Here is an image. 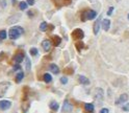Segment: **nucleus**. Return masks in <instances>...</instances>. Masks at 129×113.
<instances>
[{
	"label": "nucleus",
	"mask_w": 129,
	"mask_h": 113,
	"mask_svg": "<svg viewBox=\"0 0 129 113\" xmlns=\"http://www.w3.org/2000/svg\"><path fill=\"white\" fill-rule=\"evenodd\" d=\"M23 78H24V73H23L22 71H20V72H18V74H17V76H16V82L20 83Z\"/></svg>",
	"instance_id": "18"
},
{
	"label": "nucleus",
	"mask_w": 129,
	"mask_h": 113,
	"mask_svg": "<svg viewBox=\"0 0 129 113\" xmlns=\"http://www.w3.org/2000/svg\"><path fill=\"white\" fill-rule=\"evenodd\" d=\"M42 47L45 51H49L51 48V42L49 40H44L42 42Z\"/></svg>",
	"instance_id": "9"
},
{
	"label": "nucleus",
	"mask_w": 129,
	"mask_h": 113,
	"mask_svg": "<svg viewBox=\"0 0 129 113\" xmlns=\"http://www.w3.org/2000/svg\"><path fill=\"white\" fill-rule=\"evenodd\" d=\"M54 1L57 5H64V0H54Z\"/></svg>",
	"instance_id": "26"
},
{
	"label": "nucleus",
	"mask_w": 129,
	"mask_h": 113,
	"mask_svg": "<svg viewBox=\"0 0 129 113\" xmlns=\"http://www.w3.org/2000/svg\"><path fill=\"white\" fill-rule=\"evenodd\" d=\"M47 27H48V24H47L46 22H42V23H41L40 29H41L42 32H46V31H47Z\"/></svg>",
	"instance_id": "20"
},
{
	"label": "nucleus",
	"mask_w": 129,
	"mask_h": 113,
	"mask_svg": "<svg viewBox=\"0 0 129 113\" xmlns=\"http://www.w3.org/2000/svg\"><path fill=\"white\" fill-rule=\"evenodd\" d=\"M52 42H53L54 46H58L62 42V39L58 37V36H53V37H52Z\"/></svg>",
	"instance_id": "15"
},
{
	"label": "nucleus",
	"mask_w": 129,
	"mask_h": 113,
	"mask_svg": "<svg viewBox=\"0 0 129 113\" xmlns=\"http://www.w3.org/2000/svg\"><path fill=\"white\" fill-rule=\"evenodd\" d=\"M113 11H114V8H109V10H108V13H107V15H111L113 14Z\"/></svg>",
	"instance_id": "31"
},
{
	"label": "nucleus",
	"mask_w": 129,
	"mask_h": 113,
	"mask_svg": "<svg viewBox=\"0 0 129 113\" xmlns=\"http://www.w3.org/2000/svg\"><path fill=\"white\" fill-rule=\"evenodd\" d=\"M83 37H84V34H83V32L81 31L80 28L74 29L73 33H72V38L74 40H80V39H82Z\"/></svg>",
	"instance_id": "4"
},
{
	"label": "nucleus",
	"mask_w": 129,
	"mask_h": 113,
	"mask_svg": "<svg viewBox=\"0 0 129 113\" xmlns=\"http://www.w3.org/2000/svg\"><path fill=\"white\" fill-rule=\"evenodd\" d=\"M64 71H66L67 73H69V74H70V73H72V72H73V69H71V68H66V69H64Z\"/></svg>",
	"instance_id": "28"
},
{
	"label": "nucleus",
	"mask_w": 129,
	"mask_h": 113,
	"mask_svg": "<svg viewBox=\"0 0 129 113\" xmlns=\"http://www.w3.org/2000/svg\"><path fill=\"white\" fill-rule=\"evenodd\" d=\"M11 103L9 100H0V109L1 110H7L10 108Z\"/></svg>",
	"instance_id": "6"
},
{
	"label": "nucleus",
	"mask_w": 129,
	"mask_h": 113,
	"mask_svg": "<svg viewBox=\"0 0 129 113\" xmlns=\"http://www.w3.org/2000/svg\"><path fill=\"white\" fill-rule=\"evenodd\" d=\"M128 99V95H127V94H122V95L119 97V99L118 100H117V102H116V104L117 105H120V104H123V103H125L126 102V100Z\"/></svg>",
	"instance_id": "12"
},
{
	"label": "nucleus",
	"mask_w": 129,
	"mask_h": 113,
	"mask_svg": "<svg viewBox=\"0 0 129 113\" xmlns=\"http://www.w3.org/2000/svg\"><path fill=\"white\" fill-rule=\"evenodd\" d=\"M100 25H101V18H99V19L94 23V34L95 35H98L99 33V29H100Z\"/></svg>",
	"instance_id": "8"
},
{
	"label": "nucleus",
	"mask_w": 129,
	"mask_h": 113,
	"mask_svg": "<svg viewBox=\"0 0 129 113\" xmlns=\"http://www.w3.org/2000/svg\"><path fill=\"white\" fill-rule=\"evenodd\" d=\"M73 110V106L70 104V102L68 99H66L64 102V106H63V112L64 113H69V112H71Z\"/></svg>",
	"instance_id": "5"
},
{
	"label": "nucleus",
	"mask_w": 129,
	"mask_h": 113,
	"mask_svg": "<svg viewBox=\"0 0 129 113\" xmlns=\"http://www.w3.org/2000/svg\"><path fill=\"white\" fill-rule=\"evenodd\" d=\"M128 20H129V14H128Z\"/></svg>",
	"instance_id": "34"
},
{
	"label": "nucleus",
	"mask_w": 129,
	"mask_h": 113,
	"mask_svg": "<svg viewBox=\"0 0 129 113\" xmlns=\"http://www.w3.org/2000/svg\"><path fill=\"white\" fill-rule=\"evenodd\" d=\"M100 113H109V111H108V109L104 108V109H102V110L100 111Z\"/></svg>",
	"instance_id": "29"
},
{
	"label": "nucleus",
	"mask_w": 129,
	"mask_h": 113,
	"mask_svg": "<svg viewBox=\"0 0 129 113\" xmlns=\"http://www.w3.org/2000/svg\"><path fill=\"white\" fill-rule=\"evenodd\" d=\"M58 108H60V106H58V104L55 102V100H52V102L50 103V109H51V110L57 111Z\"/></svg>",
	"instance_id": "17"
},
{
	"label": "nucleus",
	"mask_w": 129,
	"mask_h": 113,
	"mask_svg": "<svg viewBox=\"0 0 129 113\" xmlns=\"http://www.w3.org/2000/svg\"><path fill=\"white\" fill-rule=\"evenodd\" d=\"M97 16V13L93 10H85L81 13V21H86V20H92V19H95Z\"/></svg>",
	"instance_id": "2"
},
{
	"label": "nucleus",
	"mask_w": 129,
	"mask_h": 113,
	"mask_svg": "<svg viewBox=\"0 0 129 113\" xmlns=\"http://www.w3.org/2000/svg\"><path fill=\"white\" fill-rule=\"evenodd\" d=\"M61 82H62V84H67V83H68V80H67V78L63 76V78L61 79Z\"/></svg>",
	"instance_id": "27"
},
{
	"label": "nucleus",
	"mask_w": 129,
	"mask_h": 113,
	"mask_svg": "<svg viewBox=\"0 0 129 113\" xmlns=\"http://www.w3.org/2000/svg\"><path fill=\"white\" fill-rule=\"evenodd\" d=\"M123 110H124V111H129V105H126V106L123 107Z\"/></svg>",
	"instance_id": "32"
},
{
	"label": "nucleus",
	"mask_w": 129,
	"mask_h": 113,
	"mask_svg": "<svg viewBox=\"0 0 129 113\" xmlns=\"http://www.w3.org/2000/svg\"><path fill=\"white\" fill-rule=\"evenodd\" d=\"M84 109L87 113H93L94 112V105L93 104H85L84 105Z\"/></svg>",
	"instance_id": "16"
},
{
	"label": "nucleus",
	"mask_w": 129,
	"mask_h": 113,
	"mask_svg": "<svg viewBox=\"0 0 129 113\" xmlns=\"http://www.w3.org/2000/svg\"><path fill=\"white\" fill-rule=\"evenodd\" d=\"M95 99L96 100H102L103 99V90L101 88H97L95 91Z\"/></svg>",
	"instance_id": "7"
},
{
	"label": "nucleus",
	"mask_w": 129,
	"mask_h": 113,
	"mask_svg": "<svg viewBox=\"0 0 129 113\" xmlns=\"http://www.w3.org/2000/svg\"><path fill=\"white\" fill-rule=\"evenodd\" d=\"M49 70L51 71V72H53L55 74H57L58 72H60V68H58L56 66V64H50V66H49Z\"/></svg>",
	"instance_id": "13"
},
{
	"label": "nucleus",
	"mask_w": 129,
	"mask_h": 113,
	"mask_svg": "<svg viewBox=\"0 0 129 113\" xmlns=\"http://www.w3.org/2000/svg\"><path fill=\"white\" fill-rule=\"evenodd\" d=\"M9 86H10L9 82H1L0 83V97L4 96V94L8 90Z\"/></svg>",
	"instance_id": "3"
},
{
	"label": "nucleus",
	"mask_w": 129,
	"mask_h": 113,
	"mask_svg": "<svg viewBox=\"0 0 129 113\" xmlns=\"http://www.w3.org/2000/svg\"><path fill=\"white\" fill-rule=\"evenodd\" d=\"M75 46H76V48H77V50H78V51H80L81 49L83 48V46H84V45H83V43H82V42H77V43L75 44Z\"/></svg>",
	"instance_id": "21"
},
{
	"label": "nucleus",
	"mask_w": 129,
	"mask_h": 113,
	"mask_svg": "<svg viewBox=\"0 0 129 113\" xmlns=\"http://www.w3.org/2000/svg\"><path fill=\"white\" fill-rule=\"evenodd\" d=\"M78 80H79V82L81 83V84H83V85H89L90 84V80L87 78H85V76H83V75H79Z\"/></svg>",
	"instance_id": "14"
},
{
	"label": "nucleus",
	"mask_w": 129,
	"mask_h": 113,
	"mask_svg": "<svg viewBox=\"0 0 129 113\" xmlns=\"http://www.w3.org/2000/svg\"><path fill=\"white\" fill-rule=\"evenodd\" d=\"M5 38H6V32L0 31V40H4Z\"/></svg>",
	"instance_id": "22"
},
{
	"label": "nucleus",
	"mask_w": 129,
	"mask_h": 113,
	"mask_svg": "<svg viewBox=\"0 0 129 113\" xmlns=\"http://www.w3.org/2000/svg\"><path fill=\"white\" fill-rule=\"evenodd\" d=\"M101 24H102V28L104 29L105 32H106V31H108L109 27H110V21L108 19H104V20H102Z\"/></svg>",
	"instance_id": "10"
},
{
	"label": "nucleus",
	"mask_w": 129,
	"mask_h": 113,
	"mask_svg": "<svg viewBox=\"0 0 129 113\" xmlns=\"http://www.w3.org/2000/svg\"><path fill=\"white\" fill-rule=\"evenodd\" d=\"M29 52H30L31 56H37L38 55V49L37 48H31L30 50H29Z\"/></svg>",
	"instance_id": "25"
},
{
	"label": "nucleus",
	"mask_w": 129,
	"mask_h": 113,
	"mask_svg": "<svg viewBox=\"0 0 129 113\" xmlns=\"http://www.w3.org/2000/svg\"><path fill=\"white\" fill-rule=\"evenodd\" d=\"M23 33H24V29H23L21 26H15V27H11L9 29L8 37L11 40H16V39H18Z\"/></svg>",
	"instance_id": "1"
},
{
	"label": "nucleus",
	"mask_w": 129,
	"mask_h": 113,
	"mask_svg": "<svg viewBox=\"0 0 129 113\" xmlns=\"http://www.w3.org/2000/svg\"><path fill=\"white\" fill-rule=\"evenodd\" d=\"M27 2H21L20 3V10H22V11H24V10H26L27 9Z\"/></svg>",
	"instance_id": "23"
},
{
	"label": "nucleus",
	"mask_w": 129,
	"mask_h": 113,
	"mask_svg": "<svg viewBox=\"0 0 129 113\" xmlns=\"http://www.w3.org/2000/svg\"><path fill=\"white\" fill-rule=\"evenodd\" d=\"M25 61H26V70L27 71H29V70H30V61H29V59L28 58H26L25 59Z\"/></svg>",
	"instance_id": "24"
},
{
	"label": "nucleus",
	"mask_w": 129,
	"mask_h": 113,
	"mask_svg": "<svg viewBox=\"0 0 129 113\" xmlns=\"http://www.w3.org/2000/svg\"><path fill=\"white\" fill-rule=\"evenodd\" d=\"M21 67H20V65H16V66H14V70H18V69H20Z\"/></svg>",
	"instance_id": "33"
},
{
	"label": "nucleus",
	"mask_w": 129,
	"mask_h": 113,
	"mask_svg": "<svg viewBox=\"0 0 129 113\" xmlns=\"http://www.w3.org/2000/svg\"><path fill=\"white\" fill-rule=\"evenodd\" d=\"M27 3L29 5H33L34 4V0H27Z\"/></svg>",
	"instance_id": "30"
},
{
	"label": "nucleus",
	"mask_w": 129,
	"mask_h": 113,
	"mask_svg": "<svg viewBox=\"0 0 129 113\" xmlns=\"http://www.w3.org/2000/svg\"><path fill=\"white\" fill-rule=\"evenodd\" d=\"M43 79H44V81H45L46 83H50V82L52 81V76H51L49 73H45L44 76H43Z\"/></svg>",
	"instance_id": "19"
},
{
	"label": "nucleus",
	"mask_w": 129,
	"mask_h": 113,
	"mask_svg": "<svg viewBox=\"0 0 129 113\" xmlns=\"http://www.w3.org/2000/svg\"><path fill=\"white\" fill-rule=\"evenodd\" d=\"M23 59H24V52L19 51V52L15 56V62H17V63H21V62L23 61Z\"/></svg>",
	"instance_id": "11"
}]
</instances>
